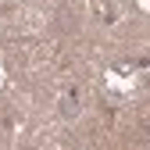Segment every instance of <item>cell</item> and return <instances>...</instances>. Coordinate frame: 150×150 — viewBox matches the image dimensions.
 Instances as JSON below:
<instances>
[{"label": "cell", "instance_id": "obj_1", "mask_svg": "<svg viewBox=\"0 0 150 150\" xmlns=\"http://www.w3.org/2000/svg\"><path fill=\"white\" fill-rule=\"evenodd\" d=\"M61 111H64V118H71L79 107H75V100H64V104H61Z\"/></svg>", "mask_w": 150, "mask_h": 150}]
</instances>
